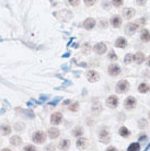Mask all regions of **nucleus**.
I'll return each instance as SVG.
<instances>
[{
    "label": "nucleus",
    "instance_id": "obj_1",
    "mask_svg": "<svg viewBox=\"0 0 150 151\" xmlns=\"http://www.w3.org/2000/svg\"><path fill=\"white\" fill-rule=\"evenodd\" d=\"M117 93H125L129 90V82L127 80H120L118 81L116 84V88H115Z\"/></svg>",
    "mask_w": 150,
    "mask_h": 151
},
{
    "label": "nucleus",
    "instance_id": "obj_2",
    "mask_svg": "<svg viewBox=\"0 0 150 151\" xmlns=\"http://www.w3.org/2000/svg\"><path fill=\"white\" fill-rule=\"evenodd\" d=\"M32 139L35 144L38 145H42L45 142L46 140V134L43 132H36L33 134V137H32Z\"/></svg>",
    "mask_w": 150,
    "mask_h": 151
},
{
    "label": "nucleus",
    "instance_id": "obj_3",
    "mask_svg": "<svg viewBox=\"0 0 150 151\" xmlns=\"http://www.w3.org/2000/svg\"><path fill=\"white\" fill-rule=\"evenodd\" d=\"M106 106L110 107V109H116L117 106H118V98H117L116 95H110L107 100H106Z\"/></svg>",
    "mask_w": 150,
    "mask_h": 151
},
{
    "label": "nucleus",
    "instance_id": "obj_4",
    "mask_svg": "<svg viewBox=\"0 0 150 151\" xmlns=\"http://www.w3.org/2000/svg\"><path fill=\"white\" fill-rule=\"evenodd\" d=\"M137 105V101L134 96H128L124 102V106L126 110H134Z\"/></svg>",
    "mask_w": 150,
    "mask_h": 151
},
{
    "label": "nucleus",
    "instance_id": "obj_5",
    "mask_svg": "<svg viewBox=\"0 0 150 151\" xmlns=\"http://www.w3.org/2000/svg\"><path fill=\"white\" fill-rule=\"evenodd\" d=\"M93 50L94 53L98 54V55H103L107 50V47H106V45H105L103 42H100V43H97L93 46Z\"/></svg>",
    "mask_w": 150,
    "mask_h": 151
},
{
    "label": "nucleus",
    "instance_id": "obj_6",
    "mask_svg": "<svg viewBox=\"0 0 150 151\" xmlns=\"http://www.w3.org/2000/svg\"><path fill=\"white\" fill-rule=\"evenodd\" d=\"M122 14H123V18L126 20H131L133 17H135L136 14V10L134 8H124L123 9V12H122Z\"/></svg>",
    "mask_w": 150,
    "mask_h": 151
},
{
    "label": "nucleus",
    "instance_id": "obj_7",
    "mask_svg": "<svg viewBox=\"0 0 150 151\" xmlns=\"http://www.w3.org/2000/svg\"><path fill=\"white\" fill-rule=\"evenodd\" d=\"M137 29H138V25L136 23H127L125 25V33L129 35V36H131V35H134L136 33Z\"/></svg>",
    "mask_w": 150,
    "mask_h": 151
},
{
    "label": "nucleus",
    "instance_id": "obj_8",
    "mask_svg": "<svg viewBox=\"0 0 150 151\" xmlns=\"http://www.w3.org/2000/svg\"><path fill=\"white\" fill-rule=\"evenodd\" d=\"M107 71H109V75L112 76V77H116L120 73V67L116 64H111L107 68Z\"/></svg>",
    "mask_w": 150,
    "mask_h": 151
},
{
    "label": "nucleus",
    "instance_id": "obj_9",
    "mask_svg": "<svg viewBox=\"0 0 150 151\" xmlns=\"http://www.w3.org/2000/svg\"><path fill=\"white\" fill-rule=\"evenodd\" d=\"M87 79H88V81L89 82H97V81H99V79H100V76H99V73L97 71H94V70H89V71L87 72Z\"/></svg>",
    "mask_w": 150,
    "mask_h": 151
},
{
    "label": "nucleus",
    "instance_id": "obj_10",
    "mask_svg": "<svg viewBox=\"0 0 150 151\" xmlns=\"http://www.w3.org/2000/svg\"><path fill=\"white\" fill-rule=\"evenodd\" d=\"M95 25H97V23H95V20H94L93 18H88V19H86L84 22H83V27H84L86 30H92Z\"/></svg>",
    "mask_w": 150,
    "mask_h": 151
},
{
    "label": "nucleus",
    "instance_id": "obj_11",
    "mask_svg": "<svg viewBox=\"0 0 150 151\" xmlns=\"http://www.w3.org/2000/svg\"><path fill=\"white\" fill-rule=\"evenodd\" d=\"M61 121H63V115L60 113H58V112L54 113L50 116V123L53 125H59L61 123Z\"/></svg>",
    "mask_w": 150,
    "mask_h": 151
},
{
    "label": "nucleus",
    "instance_id": "obj_12",
    "mask_svg": "<svg viewBox=\"0 0 150 151\" xmlns=\"http://www.w3.org/2000/svg\"><path fill=\"white\" fill-rule=\"evenodd\" d=\"M111 24H112L113 27H115V29H118V27L122 25V18H120V15H113L112 18H111Z\"/></svg>",
    "mask_w": 150,
    "mask_h": 151
},
{
    "label": "nucleus",
    "instance_id": "obj_13",
    "mask_svg": "<svg viewBox=\"0 0 150 151\" xmlns=\"http://www.w3.org/2000/svg\"><path fill=\"white\" fill-rule=\"evenodd\" d=\"M127 45V40L125 37H118L115 41V47H117V48H126Z\"/></svg>",
    "mask_w": 150,
    "mask_h": 151
},
{
    "label": "nucleus",
    "instance_id": "obj_14",
    "mask_svg": "<svg viewBox=\"0 0 150 151\" xmlns=\"http://www.w3.org/2000/svg\"><path fill=\"white\" fill-rule=\"evenodd\" d=\"M110 140L111 139H110V136H109V132L105 130V129L101 130V132H100V141L103 142V144H107Z\"/></svg>",
    "mask_w": 150,
    "mask_h": 151
},
{
    "label": "nucleus",
    "instance_id": "obj_15",
    "mask_svg": "<svg viewBox=\"0 0 150 151\" xmlns=\"http://www.w3.org/2000/svg\"><path fill=\"white\" fill-rule=\"evenodd\" d=\"M140 40L145 43L150 41V32L149 30H147V29H143L141 32H140Z\"/></svg>",
    "mask_w": 150,
    "mask_h": 151
},
{
    "label": "nucleus",
    "instance_id": "obj_16",
    "mask_svg": "<svg viewBox=\"0 0 150 151\" xmlns=\"http://www.w3.org/2000/svg\"><path fill=\"white\" fill-rule=\"evenodd\" d=\"M145 55H144L143 53H140V52H138V53H136L135 55H134V60H135L136 64H143L144 61H145Z\"/></svg>",
    "mask_w": 150,
    "mask_h": 151
},
{
    "label": "nucleus",
    "instance_id": "obj_17",
    "mask_svg": "<svg viewBox=\"0 0 150 151\" xmlns=\"http://www.w3.org/2000/svg\"><path fill=\"white\" fill-rule=\"evenodd\" d=\"M11 132V127L8 125H1L0 126V135L2 136H8Z\"/></svg>",
    "mask_w": 150,
    "mask_h": 151
},
{
    "label": "nucleus",
    "instance_id": "obj_18",
    "mask_svg": "<svg viewBox=\"0 0 150 151\" xmlns=\"http://www.w3.org/2000/svg\"><path fill=\"white\" fill-rule=\"evenodd\" d=\"M87 146H88V140L86 138H80L79 137V139L77 140V147L79 149H86Z\"/></svg>",
    "mask_w": 150,
    "mask_h": 151
},
{
    "label": "nucleus",
    "instance_id": "obj_19",
    "mask_svg": "<svg viewBox=\"0 0 150 151\" xmlns=\"http://www.w3.org/2000/svg\"><path fill=\"white\" fill-rule=\"evenodd\" d=\"M59 136V130L57 128H49L48 129V137L50 139H56Z\"/></svg>",
    "mask_w": 150,
    "mask_h": 151
},
{
    "label": "nucleus",
    "instance_id": "obj_20",
    "mask_svg": "<svg viewBox=\"0 0 150 151\" xmlns=\"http://www.w3.org/2000/svg\"><path fill=\"white\" fill-rule=\"evenodd\" d=\"M150 91V87L149 84H147V83H140L138 87V92L140 93H147V92H149Z\"/></svg>",
    "mask_w": 150,
    "mask_h": 151
},
{
    "label": "nucleus",
    "instance_id": "obj_21",
    "mask_svg": "<svg viewBox=\"0 0 150 151\" xmlns=\"http://www.w3.org/2000/svg\"><path fill=\"white\" fill-rule=\"evenodd\" d=\"M69 147H70V141L68 139H64L60 141L59 144L60 150H67V149H69Z\"/></svg>",
    "mask_w": 150,
    "mask_h": 151
},
{
    "label": "nucleus",
    "instance_id": "obj_22",
    "mask_svg": "<svg viewBox=\"0 0 150 151\" xmlns=\"http://www.w3.org/2000/svg\"><path fill=\"white\" fill-rule=\"evenodd\" d=\"M118 134H120V136L126 138V137H128L129 135H131V132H129L125 126H122V127L120 128V130H118Z\"/></svg>",
    "mask_w": 150,
    "mask_h": 151
},
{
    "label": "nucleus",
    "instance_id": "obj_23",
    "mask_svg": "<svg viewBox=\"0 0 150 151\" xmlns=\"http://www.w3.org/2000/svg\"><path fill=\"white\" fill-rule=\"evenodd\" d=\"M82 134H83V129L82 127H75L74 128V130H72V135L75 137H77V138H79V137H81L82 136Z\"/></svg>",
    "mask_w": 150,
    "mask_h": 151
},
{
    "label": "nucleus",
    "instance_id": "obj_24",
    "mask_svg": "<svg viewBox=\"0 0 150 151\" xmlns=\"http://www.w3.org/2000/svg\"><path fill=\"white\" fill-rule=\"evenodd\" d=\"M128 151H138L140 150V145L138 142H134V144H131L127 148Z\"/></svg>",
    "mask_w": 150,
    "mask_h": 151
},
{
    "label": "nucleus",
    "instance_id": "obj_25",
    "mask_svg": "<svg viewBox=\"0 0 150 151\" xmlns=\"http://www.w3.org/2000/svg\"><path fill=\"white\" fill-rule=\"evenodd\" d=\"M10 141H11V144L13 145V146H20V145L22 144V139H21L20 137H18V136L12 137Z\"/></svg>",
    "mask_w": 150,
    "mask_h": 151
},
{
    "label": "nucleus",
    "instance_id": "obj_26",
    "mask_svg": "<svg viewBox=\"0 0 150 151\" xmlns=\"http://www.w3.org/2000/svg\"><path fill=\"white\" fill-rule=\"evenodd\" d=\"M133 60H134V55H133V54H127V55L124 57V63L126 65L131 64Z\"/></svg>",
    "mask_w": 150,
    "mask_h": 151
},
{
    "label": "nucleus",
    "instance_id": "obj_27",
    "mask_svg": "<svg viewBox=\"0 0 150 151\" xmlns=\"http://www.w3.org/2000/svg\"><path fill=\"white\" fill-rule=\"evenodd\" d=\"M123 4H124V0H112V4L116 8L122 7Z\"/></svg>",
    "mask_w": 150,
    "mask_h": 151
},
{
    "label": "nucleus",
    "instance_id": "obj_28",
    "mask_svg": "<svg viewBox=\"0 0 150 151\" xmlns=\"http://www.w3.org/2000/svg\"><path fill=\"white\" fill-rule=\"evenodd\" d=\"M68 2L72 7H78L79 4H80V0H68Z\"/></svg>",
    "mask_w": 150,
    "mask_h": 151
},
{
    "label": "nucleus",
    "instance_id": "obj_29",
    "mask_svg": "<svg viewBox=\"0 0 150 151\" xmlns=\"http://www.w3.org/2000/svg\"><path fill=\"white\" fill-rule=\"evenodd\" d=\"M109 58L111 60H117V56H116V54L114 53V50H111V52H110Z\"/></svg>",
    "mask_w": 150,
    "mask_h": 151
},
{
    "label": "nucleus",
    "instance_id": "obj_30",
    "mask_svg": "<svg viewBox=\"0 0 150 151\" xmlns=\"http://www.w3.org/2000/svg\"><path fill=\"white\" fill-rule=\"evenodd\" d=\"M78 107H79V103L75 102L72 105H70V110H71L72 112H77V111H78Z\"/></svg>",
    "mask_w": 150,
    "mask_h": 151
},
{
    "label": "nucleus",
    "instance_id": "obj_31",
    "mask_svg": "<svg viewBox=\"0 0 150 151\" xmlns=\"http://www.w3.org/2000/svg\"><path fill=\"white\" fill-rule=\"evenodd\" d=\"M83 1H84L86 6H88V7H91V6H93V4L97 2V0H83Z\"/></svg>",
    "mask_w": 150,
    "mask_h": 151
},
{
    "label": "nucleus",
    "instance_id": "obj_32",
    "mask_svg": "<svg viewBox=\"0 0 150 151\" xmlns=\"http://www.w3.org/2000/svg\"><path fill=\"white\" fill-rule=\"evenodd\" d=\"M83 53L84 54L90 53V46L88 45V44H84V45H83Z\"/></svg>",
    "mask_w": 150,
    "mask_h": 151
},
{
    "label": "nucleus",
    "instance_id": "obj_33",
    "mask_svg": "<svg viewBox=\"0 0 150 151\" xmlns=\"http://www.w3.org/2000/svg\"><path fill=\"white\" fill-rule=\"evenodd\" d=\"M23 149H24L25 151H35L36 150V148L34 147V146H25Z\"/></svg>",
    "mask_w": 150,
    "mask_h": 151
},
{
    "label": "nucleus",
    "instance_id": "obj_34",
    "mask_svg": "<svg viewBox=\"0 0 150 151\" xmlns=\"http://www.w3.org/2000/svg\"><path fill=\"white\" fill-rule=\"evenodd\" d=\"M147 1L148 0H136V2H137L138 6H145L147 4Z\"/></svg>",
    "mask_w": 150,
    "mask_h": 151
},
{
    "label": "nucleus",
    "instance_id": "obj_35",
    "mask_svg": "<svg viewBox=\"0 0 150 151\" xmlns=\"http://www.w3.org/2000/svg\"><path fill=\"white\" fill-rule=\"evenodd\" d=\"M146 139H147V136H145V135H144V136L139 137V141H145Z\"/></svg>",
    "mask_w": 150,
    "mask_h": 151
},
{
    "label": "nucleus",
    "instance_id": "obj_36",
    "mask_svg": "<svg viewBox=\"0 0 150 151\" xmlns=\"http://www.w3.org/2000/svg\"><path fill=\"white\" fill-rule=\"evenodd\" d=\"M146 60V65L148 66V67H150V57H148L147 59H145Z\"/></svg>",
    "mask_w": 150,
    "mask_h": 151
},
{
    "label": "nucleus",
    "instance_id": "obj_37",
    "mask_svg": "<svg viewBox=\"0 0 150 151\" xmlns=\"http://www.w3.org/2000/svg\"><path fill=\"white\" fill-rule=\"evenodd\" d=\"M107 150H116L114 147H110V148H107Z\"/></svg>",
    "mask_w": 150,
    "mask_h": 151
},
{
    "label": "nucleus",
    "instance_id": "obj_38",
    "mask_svg": "<svg viewBox=\"0 0 150 151\" xmlns=\"http://www.w3.org/2000/svg\"><path fill=\"white\" fill-rule=\"evenodd\" d=\"M149 148H150V144H149V145H148V146H147V148H146V150H148V149H149Z\"/></svg>",
    "mask_w": 150,
    "mask_h": 151
},
{
    "label": "nucleus",
    "instance_id": "obj_39",
    "mask_svg": "<svg viewBox=\"0 0 150 151\" xmlns=\"http://www.w3.org/2000/svg\"><path fill=\"white\" fill-rule=\"evenodd\" d=\"M149 117H150V114H149Z\"/></svg>",
    "mask_w": 150,
    "mask_h": 151
}]
</instances>
